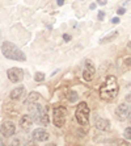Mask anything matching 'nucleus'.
I'll list each match as a JSON object with an SVG mask.
<instances>
[{
	"instance_id": "31",
	"label": "nucleus",
	"mask_w": 131,
	"mask_h": 146,
	"mask_svg": "<svg viewBox=\"0 0 131 146\" xmlns=\"http://www.w3.org/2000/svg\"><path fill=\"white\" fill-rule=\"evenodd\" d=\"M128 119H130V122H131V116H130V117H128Z\"/></svg>"
},
{
	"instance_id": "17",
	"label": "nucleus",
	"mask_w": 131,
	"mask_h": 146,
	"mask_svg": "<svg viewBox=\"0 0 131 146\" xmlns=\"http://www.w3.org/2000/svg\"><path fill=\"white\" fill-rule=\"evenodd\" d=\"M67 99H68V100H70L71 103L76 102V100H77V94H76V92H75V91H70V92H68V94H67Z\"/></svg>"
},
{
	"instance_id": "32",
	"label": "nucleus",
	"mask_w": 131,
	"mask_h": 146,
	"mask_svg": "<svg viewBox=\"0 0 131 146\" xmlns=\"http://www.w3.org/2000/svg\"><path fill=\"white\" fill-rule=\"evenodd\" d=\"M80 1H84V0H80Z\"/></svg>"
},
{
	"instance_id": "29",
	"label": "nucleus",
	"mask_w": 131,
	"mask_h": 146,
	"mask_svg": "<svg viewBox=\"0 0 131 146\" xmlns=\"http://www.w3.org/2000/svg\"><path fill=\"white\" fill-rule=\"evenodd\" d=\"M127 88L130 90V94H131V84H128V86H127Z\"/></svg>"
},
{
	"instance_id": "4",
	"label": "nucleus",
	"mask_w": 131,
	"mask_h": 146,
	"mask_svg": "<svg viewBox=\"0 0 131 146\" xmlns=\"http://www.w3.org/2000/svg\"><path fill=\"white\" fill-rule=\"evenodd\" d=\"M75 116H76V120L80 125H88V121H89V107H88L87 103L83 102L80 104H77Z\"/></svg>"
},
{
	"instance_id": "1",
	"label": "nucleus",
	"mask_w": 131,
	"mask_h": 146,
	"mask_svg": "<svg viewBox=\"0 0 131 146\" xmlns=\"http://www.w3.org/2000/svg\"><path fill=\"white\" fill-rule=\"evenodd\" d=\"M119 92V86H118L117 78L114 75H109L108 78L105 79L104 84L100 87V96L105 102H113L118 96Z\"/></svg>"
},
{
	"instance_id": "20",
	"label": "nucleus",
	"mask_w": 131,
	"mask_h": 146,
	"mask_svg": "<svg viewBox=\"0 0 131 146\" xmlns=\"http://www.w3.org/2000/svg\"><path fill=\"white\" fill-rule=\"evenodd\" d=\"M104 17H105V12L104 11H100V12H98V20L102 21L104 20Z\"/></svg>"
},
{
	"instance_id": "27",
	"label": "nucleus",
	"mask_w": 131,
	"mask_h": 146,
	"mask_svg": "<svg viewBox=\"0 0 131 146\" xmlns=\"http://www.w3.org/2000/svg\"><path fill=\"white\" fill-rule=\"evenodd\" d=\"M64 1H66V0H57V3H58V5H59V7H62V5H63Z\"/></svg>"
},
{
	"instance_id": "23",
	"label": "nucleus",
	"mask_w": 131,
	"mask_h": 146,
	"mask_svg": "<svg viewBox=\"0 0 131 146\" xmlns=\"http://www.w3.org/2000/svg\"><path fill=\"white\" fill-rule=\"evenodd\" d=\"M124 66H126V67L131 66V58H127V59H124Z\"/></svg>"
},
{
	"instance_id": "24",
	"label": "nucleus",
	"mask_w": 131,
	"mask_h": 146,
	"mask_svg": "<svg viewBox=\"0 0 131 146\" xmlns=\"http://www.w3.org/2000/svg\"><path fill=\"white\" fill-rule=\"evenodd\" d=\"M106 3H108V0H97V4H100V5H105Z\"/></svg>"
},
{
	"instance_id": "9",
	"label": "nucleus",
	"mask_w": 131,
	"mask_h": 146,
	"mask_svg": "<svg viewBox=\"0 0 131 146\" xmlns=\"http://www.w3.org/2000/svg\"><path fill=\"white\" fill-rule=\"evenodd\" d=\"M0 132L4 137H12L16 132V126L12 121H4L1 124V128H0Z\"/></svg>"
},
{
	"instance_id": "7",
	"label": "nucleus",
	"mask_w": 131,
	"mask_h": 146,
	"mask_svg": "<svg viewBox=\"0 0 131 146\" xmlns=\"http://www.w3.org/2000/svg\"><path fill=\"white\" fill-rule=\"evenodd\" d=\"M7 76L12 83H20L24 78V71L18 67H12L7 70Z\"/></svg>"
},
{
	"instance_id": "10",
	"label": "nucleus",
	"mask_w": 131,
	"mask_h": 146,
	"mask_svg": "<svg viewBox=\"0 0 131 146\" xmlns=\"http://www.w3.org/2000/svg\"><path fill=\"white\" fill-rule=\"evenodd\" d=\"M32 136H33V138L36 139V141L42 142V141H47V139H49V137H50V134H49V133H47L45 129H42V128H38V129H34L33 130Z\"/></svg>"
},
{
	"instance_id": "30",
	"label": "nucleus",
	"mask_w": 131,
	"mask_h": 146,
	"mask_svg": "<svg viewBox=\"0 0 131 146\" xmlns=\"http://www.w3.org/2000/svg\"><path fill=\"white\" fill-rule=\"evenodd\" d=\"M127 46H128V48L131 49V41H130V42H128V45H127Z\"/></svg>"
},
{
	"instance_id": "15",
	"label": "nucleus",
	"mask_w": 131,
	"mask_h": 146,
	"mask_svg": "<svg viewBox=\"0 0 131 146\" xmlns=\"http://www.w3.org/2000/svg\"><path fill=\"white\" fill-rule=\"evenodd\" d=\"M38 99H39V94L36 92V91H33V92H30V94L28 95L26 100H25V104H34Z\"/></svg>"
},
{
	"instance_id": "18",
	"label": "nucleus",
	"mask_w": 131,
	"mask_h": 146,
	"mask_svg": "<svg viewBox=\"0 0 131 146\" xmlns=\"http://www.w3.org/2000/svg\"><path fill=\"white\" fill-rule=\"evenodd\" d=\"M34 80H36V82L45 80V74H43V72H36V75H34Z\"/></svg>"
},
{
	"instance_id": "19",
	"label": "nucleus",
	"mask_w": 131,
	"mask_h": 146,
	"mask_svg": "<svg viewBox=\"0 0 131 146\" xmlns=\"http://www.w3.org/2000/svg\"><path fill=\"white\" fill-rule=\"evenodd\" d=\"M123 136H124V138H126V139H131V126H130V128H126V129H124Z\"/></svg>"
},
{
	"instance_id": "25",
	"label": "nucleus",
	"mask_w": 131,
	"mask_h": 146,
	"mask_svg": "<svg viewBox=\"0 0 131 146\" xmlns=\"http://www.w3.org/2000/svg\"><path fill=\"white\" fill-rule=\"evenodd\" d=\"M96 7H97V3H91V5H89V9H96Z\"/></svg>"
},
{
	"instance_id": "21",
	"label": "nucleus",
	"mask_w": 131,
	"mask_h": 146,
	"mask_svg": "<svg viewBox=\"0 0 131 146\" xmlns=\"http://www.w3.org/2000/svg\"><path fill=\"white\" fill-rule=\"evenodd\" d=\"M124 100H126V103H127L128 106H130V108H131V94H128V95L126 96V99H124Z\"/></svg>"
},
{
	"instance_id": "28",
	"label": "nucleus",
	"mask_w": 131,
	"mask_h": 146,
	"mask_svg": "<svg viewBox=\"0 0 131 146\" xmlns=\"http://www.w3.org/2000/svg\"><path fill=\"white\" fill-rule=\"evenodd\" d=\"M63 38L66 41H70L71 40V36H68V34H63Z\"/></svg>"
},
{
	"instance_id": "12",
	"label": "nucleus",
	"mask_w": 131,
	"mask_h": 146,
	"mask_svg": "<svg viewBox=\"0 0 131 146\" xmlns=\"http://www.w3.org/2000/svg\"><path fill=\"white\" fill-rule=\"evenodd\" d=\"M24 94H25V87L21 86V87H17V88L12 90L9 96L12 100H18V99H21L24 96Z\"/></svg>"
},
{
	"instance_id": "6",
	"label": "nucleus",
	"mask_w": 131,
	"mask_h": 146,
	"mask_svg": "<svg viewBox=\"0 0 131 146\" xmlns=\"http://www.w3.org/2000/svg\"><path fill=\"white\" fill-rule=\"evenodd\" d=\"M130 116H131V108L127 103H122V104H119V106L115 108V117H117L118 120L123 121V120L128 119Z\"/></svg>"
},
{
	"instance_id": "26",
	"label": "nucleus",
	"mask_w": 131,
	"mask_h": 146,
	"mask_svg": "<svg viewBox=\"0 0 131 146\" xmlns=\"http://www.w3.org/2000/svg\"><path fill=\"white\" fill-rule=\"evenodd\" d=\"M124 12H126V9H124V8H119V9H118V15H123Z\"/></svg>"
},
{
	"instance_id": "5",
	"label": "nucleus",
	"mask_w": 131,
	"mask_h": 146,
	"mask_svg": "<svg viewBox=\"0 0 131 146\" xmlns=\"http://www.w3.org/2000/svg\"><path fill=\"white\" fill-rule=\"evenodd\" d=\"M66 115H67V109L64 107H55L53 111V122L58 128H62L66 122Z\"/></svg>"
},
{
	"instance_id": "13",
	"label": "nucleus",
	"mask_w": 131,
	"mask_h": 146,
	"mask_svg": "<svg viewBox=\"0 0 131 146\" xmlns=\"http://www.w3.org/2000/svg\"><path fill=\"white\" fill-rule=\"evenodd\" d=\"M34 122V120L32 119V116L30 115H24L21 116V119H20V125L22 126L24 129H28V128H30V125Z\"/></svg>"
},
{
	"instance_id": "11",
	"label": "nucleus",
	"mask_w": 131,
	"mask_h": 146,
	"mask_svg": "<svg viewBox=\"0 0 131 146\" xmlns=\"http://www.w3.org/2000/svg\"><path fill=\"white\" fill-rule=\"evenodd\" d=\"M94 126H96V129L98 130H102V132H105V130H109L110 129V121L106 119H97L96 121H94Z\"/></svg>"
},
{
	"instance_id": "22",
	"label": "nucleus",
	"mask_w": 131,
	"mask_h": 146,
	"mask_svg": "<svg viewBox=\"0 0 131 146\" xmlns=\"http://www.w3.org/2000/svg\"><path fill=\"white\" fill-rule=\"evenodd\" d=\"M119 17H113V19H111V23H113V24H119Z\"/></svg>"
},
{
	"instance_id": "14",
	"label": "nucleus",
	"mask_w": 131,
	"mask_h": 146,
	"mask_svg": "<svg viewBox=\"0 0 131 146\" xmlns=\"http://www.w3.org/2000/svg\"><path fill=\"white\" fill-rule=\"evenodd\" d=\"M118 37V32L114 31V32H110V33H108L105 37H102L100 40V44H106V42H111V41H114L115 38Z\"/></svg>"
},
{
	"instance_id": "3",
	"label": "nucleus",
	"mask_w": 131,
	"mask_h": 146,
	"mask_svg": "<svg viewBox=\"0 0 131 146\" xmlns=\"http://www.w3.org/2000/svg\"><path fill=\"white\" fill-rule=\"evenodd\" d=\"M30 116L36 122H38L39 125L46 126L49 125V115H47L46 107L39 106V104H32L30 106Z\"/></svg>"
},
{
	"instance_id": "16",
	"label": "nucleus",
	"mask_w": 131,
	"mask_h": 146,
	"mask_svg": "<svg viewBox=\"0 0 131 146\" xmlns=\"http://www.w3.org/2000/svg\"><path fill=\"white\" fill-rule=\"evenodd\" d=\"M108 146H131L126 139H113L108 143Z\"/></svg>"
},
{
	"instance_id": "2",
	"label": "nucleus",
	"mask_w": 131,
	"mask_h": 146,
	"mask_svg": "<svg viewBox=\"0 0 131 146\" xmlns=\"http://www.w3.org/2000/svg\"><path fill=\"white\" fill-rule=\"evenodd\" d=\"M1 53H3V55L5 58H8V59H13V61H26V57H25V54H24L22 51L20 50V49L17 48L14 44H12V42H9V41H5V42H3V45H1Z\"/></svg>"
},
{
	"instance_id": "8",
	"label": "nucleus",
	"mask_w": 131,
	"mask_h": 146,
	"mask_svg": "<svg viewBox=\"0 0 131 146\" xmlns=\"http://www.w3.org/2000/svg\"><path fill=\"white\" fill-rule=\"evenodd\" d=\"M84 65L85 66H84V70H83V78H84V80L91 82L92 79H93V76H94V72H96L94 66L92 65L91 59H85Z\"/></svg>"
}]
</instances>
